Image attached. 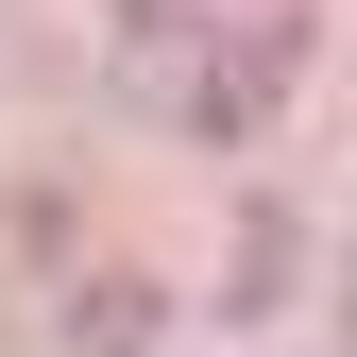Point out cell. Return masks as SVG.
I'll return each instance as SVG.
<instances>
[{
    "label": "cell",
    "mask_w": 357,
    "mask_h": 357,
    "mask_svg": "<svg viewBox=\"0 0 357 357\" xmlns=\"http://www.w3.org/2000/svg\"><path fill=\"white\" fill-rule=\"evenodd\" d=\"M289 273H306V238H289V204H255V238H238V306H273Z\"/></svg>",
    "instance_id": "cell-3"
},
{
    "label": "cell",
    "mask_w": 357,
    "mask_h": 357,
    "mask_svg": "<svg viewBox=\"0 0 357 357\" xmlns=\"http://www.w3.org/2000/svg\"><path fill=\"white\" fill-rule=\"evenodd\" d=\"M289 68H306V17H255V34H153V52H137V85H153L170 137H255V119L289 102Z\"/></svg>",
    "instance_id": "cell-1"
},
{
    "label": "cell",
    "mask_w": 357,
    "mask_h": 357,
    "mask_svg": "<svg viewBox=\"0 0 357 357\" xmlns=\"http://www.w3.org/2000/svg\"><path fill=\"white\" fill-rule=\"evenodd\" d=\"M153 324H170V306H153V273H119V255H102V273H68V306H52L68 357H137Z\"/></svg>",
    "instance_id": "cell-2"
}]
</instances>
